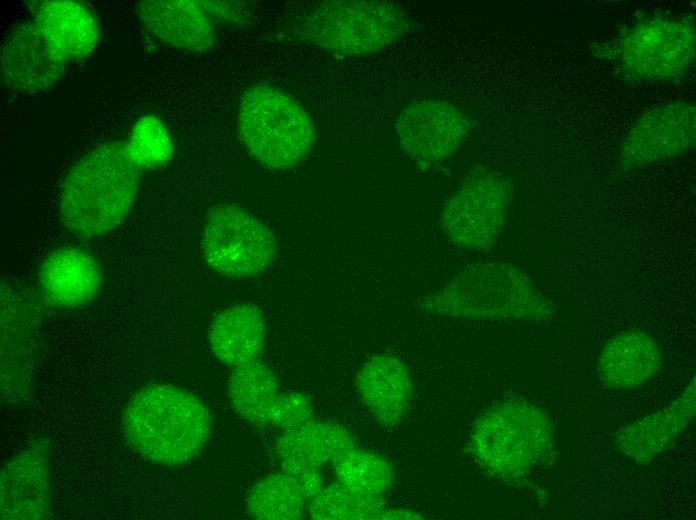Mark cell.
<instances>
[{"instance_id":"obj_1","label":"cell","mask_w":696,"mask_h":520,"mask_svg":"<svg viewBox=\"0 0 696 520\" xmlns=\"http://www.w3.org/2000/svg\"><path fill=\"white\" fill-rule=\"evenodd\" d=\"M420 308L434 315L487 321L549 322L552 301L519 267L505 262L468 265L426 296Z\"/></svg>"},{"instance_id":"obj_2","label":"cell","mask_w":696,"mask_h":520,"mask_svg":"<svg viewBox=\"0 0 696 520\" xmlns=\"http://www.w3.org/2000/svg\"><path fill=\"white\" fill-rule=\"evenodd\" d=\"M142 171L125 142H106L88 152L61 185L59 210L65 227L80 238L118 227L133 205Z\"/></svg>"},{"instance_id":"obj_3","label":"cell","mask_w":696,"mask_h":520,"mask_svg":"<svg viewBox=\"0 0 696 520\" xmlns=\"http://www.w3.org/2000/svg\"><path fill=\"white\" fill-rule=\"evenodd\" d=\"M122 427L129 446L161 465L196 457L211 434V417L193 394L169 384H150L127 402Z\"/></svg>"},{"instance_id":"obj_4","label":"cell","mask_w":696,"mask_h":520,"mask_svg":"<svg viewBox=\"0 0 696 520\" xmlns=\"http://www.w3.org/2000/svg\"><path fill=\"white\" fill-rule=\"evenodd\" d=\"M554 446L550 417L522 399L495 404L475 421L469 447L476 461L500 478H517L546 461Z\"/></svg>"},{"instance_id":"obj_5","label":"cell","mask_w":696,"mask_h":520,"mask_svg":"<svg viewBox=\"0 0 696 520\" xmlns=\"http://www.w3.org/2000/svg\"><path fill=\"white\" fill-rule=\"evenodd\" d=\"M411 27L399 4L379 0H333L314 6L297 25L302 40L325 51L363 56L390 46Z\"/></svg>"},{"instance_id":"obj_6","label":"cell","mask_w":696,"mask_h":520,"mask_svg":"<svg viewBox=\"0 0 696 520\" xmlns=\"http://www.w3.org/2000/svg\"><path fill=\"white\" fill-rule=\"evenodd\" d=\"M239 136L264 167H295L311 150L315 126L309 113L292 97L264 84L248 88L238 110Z\"/></svg>"},{"instance_id":"obj_7","label":"cell","mask_w":696,"mask_h":520,"mask_svg":"<svg viewBox=\"0 0 696 520\" xmlns=\"http://www.w3.org/2000/svg\"><path fill=\"white\" fill-rule=\"evenodd\" d=\"M513 195L510 178L488 167L474 169L441 209L443 234L465 250L491 247L505 226Z\"/></svg>"},{"instance_id":"obj_8","label":"cell","mask_w":696,"mask_h":520,"mask_svg":"<svg viewBox=\"0 0 696 520\" xmlns=\"http://www.w3.org/2000/svg\"><path fill=\"white\" fill-rule=\"evenodd\" d=\"M695 51V24L691 18L658 16L630 26L616 41L613 55L626 76L665 82L687 73Z\"/></svg>"},{"instance_id":"obj_9","label":"cell","mask_w":696,"mask_h":520,"mask_svg":"<svg viewBox=\"0 0 696 520\" xmlns=\"http://www.w3.org/2000/svg\"><path fill=\"white\" fill-rule=\"evenodd\" d=\"M202 252L218 273L235 278L260 274L276 255L273 233L258 217L236 205H219L204 224Z\"/></svg>"},{"instance_id":"obj_10","label":"cell","mask_w":696,"mask_h":520,"mask_svg":"<svg viewBox=\"0 0 696 520\" xmlns=\"http://www.w3.org/2000/svg\"><path fill=\"white\" fill-rule=\"evenodd\" d=\"M695 142V103H663L643 112L627 130L619 150L620 167L631 171L674 159L692 150Z\"/></svg>"},{"instance_id":"obj_11","label":"cell","mask_w":696,"mask_h":520,"mask_svg":"<svg viewBox=\"0 0 696 520\" xmlns=\"http://www.w3.org/2000/svg\"><path fill=\"white\" fill-rule=\"evenodd\" d=\"M395 130L400 150L424 170L458 151L470 133L471 122L448 101L423 99L412 102L398 114Z\"/></svg>"},{"instance_id":"obj_12","label":"cell","mask_w":696,"mask_h":520,"mask_svg":"<svg viewBox=\"0 0 696 520\" xmlns=\"http://www.w3.org/2000/svg\"><path fill=\"white\" fill-rule=\"evenodd\" d=\"M64 66L34 21L18 24L3 41L1 81L13 91L26 94L44 91L62 78Z\"/></svg>"},{"instance_id":"obj_13","label":"cell","mask_w":696,"mask_h":520,"mask_svg":"<svg viewBox=\"0 0 696 520\" xmlns=\"http://www.w3.org/2000/svg\"><path fill=\"white\" fill-rule=\"evenodd\" d=\"M49 504L48 449L37 441L3 466L1 519H43Z\"/></svg>"},{"instance_id":"obj_14","label":"cell","mask_w":696,"mask_h":520,"mask_svg":"<svg viewBox=\"0 0 696 520\" xmlns=\"http://www.w3.org/2000/svg\"><path fill=\"white\" fill-rule=\"evenodd\" d=\"M695 378L669 406L620 428L615 443L630 461L644 465L664 452L694 419Z\"/></svg>"},{"instance_id":"obj_15","label":"cell","mask_w":696,"mask_h":520,"mask_svg":"<svg viewBox=\"0 0 696 520\" xmlns=\"http://www.w3.org/2000/svg\"><path fill=\"white\" fill-rule=\"evenodd\" d=\"M356 387L362 403L384 426H396L406 416L413 395L409 368L399 357L380 353L359 370Z\"/></svg>"},{"instance_id":"obj_16","label":"cell","mask_w":696,"mask_h":520,"mask_svg":"<svg viewBox=\"0 0 696 520\" xmlns=\"http://www.w3.org/2000/svg\"><path fill=\"white\" fill-rule=\"evenodd\" d=\"M137 12L145 28L165 44L193 52L214 45V28L201 1L145 0L137 3Z\"/></svg>"},{"instance_id":"obj_17","label":"cell","mask_w":696,"mask_h":520,"mask_svg":"<svg viewBox=\"0 0 696 520\" xmlns=\"http://www.w3.org/2000/svg\"><path fill=\"white\" fill-rule=\"evenodd\" d=\"M661 365L662 352L654 337L641 330H625L601 349L598 372L606 387L630 390L653 378Z\"/></svg>"},{"instance_id":"obj_18","label":"cell","mask_w":696,"mask_h":520,"mask_svg":"<svg viewBox=\"0 0 696 520\" xmlns=\"http://www.w3.org/2000/svg\"><path fill=\"white\" fill-rule=\"evenodd\" d=\"M35 24L64 63L80 61L95 49L98 24L82 4L70 0L41 1L34 9Z\"/></svg>"},{"instance_id":"obj_19","label":"cell","mask_w":696,"mask_h":520,"mask_svg":"<svg viewBox=\"0 0 696 520\" xmlns=\"http://www.w3.org/2000/svg\"><path fill=\"white\" fill-rule=\"evenodd\" d=\"M39 282L45 300L57 307L72 308L90 301L100 287V271L86 251L64 247L43 262Z\"/></svg>"},{"instance_id":"obj_20","label":"cell","mask_w":696,"mask_h":520,"mask_svg":"<svg viewBox=\"0 0 696 520\" xmlns=\"http://www.w3.org/2000/svg\"><path fill=\"white\" fill-rule=\"evenodd\" d=\"M354 440L343 426L311 420L299 428L284 431L276 443L282 471L289 475L320 469L353 448Z\"/></svg>"},{"instance_id":"obj_21","label":"cell","mask_w":696,"mask_h":520,"mask_svg":"<svg viewBox=\"0 0 696 520\" xmlns=\"http://www.w3.org/2000/svg\"><path fill=\"white\" fill-rule=\"evenodd\" d=\"M265 335L266 325L261 310L254 304L240 303L215 316L208 341L215 357L235 369L258 361Z\"/></svg>"},{"instance_id":"obj_22","label":"cell","mask_w":696,"mask_h":520,"mask_svg":"<svg viewBox=\"0 0 696 520\" xmlns=\"http://www.w3.org/2000/svg\"><path fill=\"white\" fill-rule=\"evenodd\" d=\"M228 395L243 419L260 427H276L284 393L269 367L257 361L235 368L229 378Z\"/></svg>"},{"instance_id":"obj_23","label":"cell","mask_w":696,"mask_h":520,"mask_svg":"<svg viewBox=\"0 0 696 520\" xmlns=\"http://www.w3.org/2000/svg\"><path fill=\"white\" fill-rule=\"evenodd\" d=\"M306 502L293 477L281 471L252 486L246 497V510L259 520H295L303 516Z\"/></svg>"},{"instance_id":"obj_24","label":"cell","mask_w":696,"mask_h":520,"mask_svg":"<svg viewBox=\"0 0 696 520\" xmlns=\"http://www.w3.org/2000/svg\"><path fill=\"white\" fill-rule=\"evenodd\" d=\"M333 467L338 483L361 494L383 497L393 483V467L385 457L355 446L340 455Z\"/></svg>"},{"instance_id":"obj_25","label":"cell","mask_w":696,"mask_h":520,"mask_svg":"<svg viewBox=\"0 0 696 520\" xmlns=\"http://www.w3.org/2000/svg\"><path fill=\"white\" fill-rule=\"evenodd\" d=\"M385 508L383 497L361 494L338 482L323 487L308 504L310 517L319 520L379 519Z\"/></svg>"},{"instance_id":"obj_26","label":"cell","mask_w":696,"mask_h":520,"mask_svg":"<svg viewBox=\"0 0 696 520\" xmlns=\"http://www.w3.org/2000/svg\"><path fill=\"white\" fill-rule=\"evenodd\" d=\"M126 144L131 159L142 170L164 166L171 159L174 149L167 129L152 115L136 122Z\"/></svg>"},{"instance_id":"obj_27","label":"cell","mask_w":696,"mask_h":520,"mask_svg":"<svg viewBox=\"0 0 696 520\" xmlns=\"http://www.w3.org/2000/svg\"><path fill=\"white\" fill-rule=\"evenodd\" d=\"M419 514L401 508H385L379 519H419Z\"/></svg>"}]
</instances>
